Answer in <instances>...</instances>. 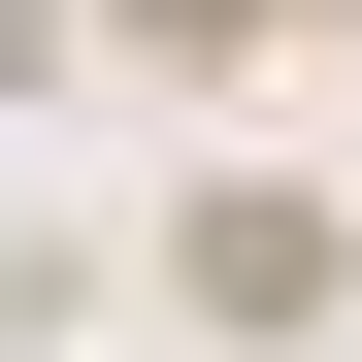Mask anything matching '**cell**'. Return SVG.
Wrapping results in <instances>:
<instances>
[{
	"instance_id": "6da1fadb",
	"label": "cell",
	"mask_w": 362,
	"mask_h": 362,
	"mask_svg": "<svg viewBox=\"0 0 362 362\" xmlns=\"http://www.w3.org/2000/svg\"><path fill=\"white\" fill-rule=\"evenodd\" d=\"M165 296H230V329H296V296H329V198H198V230H165Z\"/></svg>"
},
{
	"instance_id": "7a4b0ae2",
	"label": "cell",
	"mask_w": 362,
	"mask_h": 362,
	"mask_svg": "<svg viewBox=\"0 0 362 362\" xmlns=\"http://www.w3.org/2000/svg\"><path fill=\"white\" fill-rule=\"evenodd\" d=\"M132 33H165V66H264V33H296V0H132Z\"/></svg>"
}]
</instances>
